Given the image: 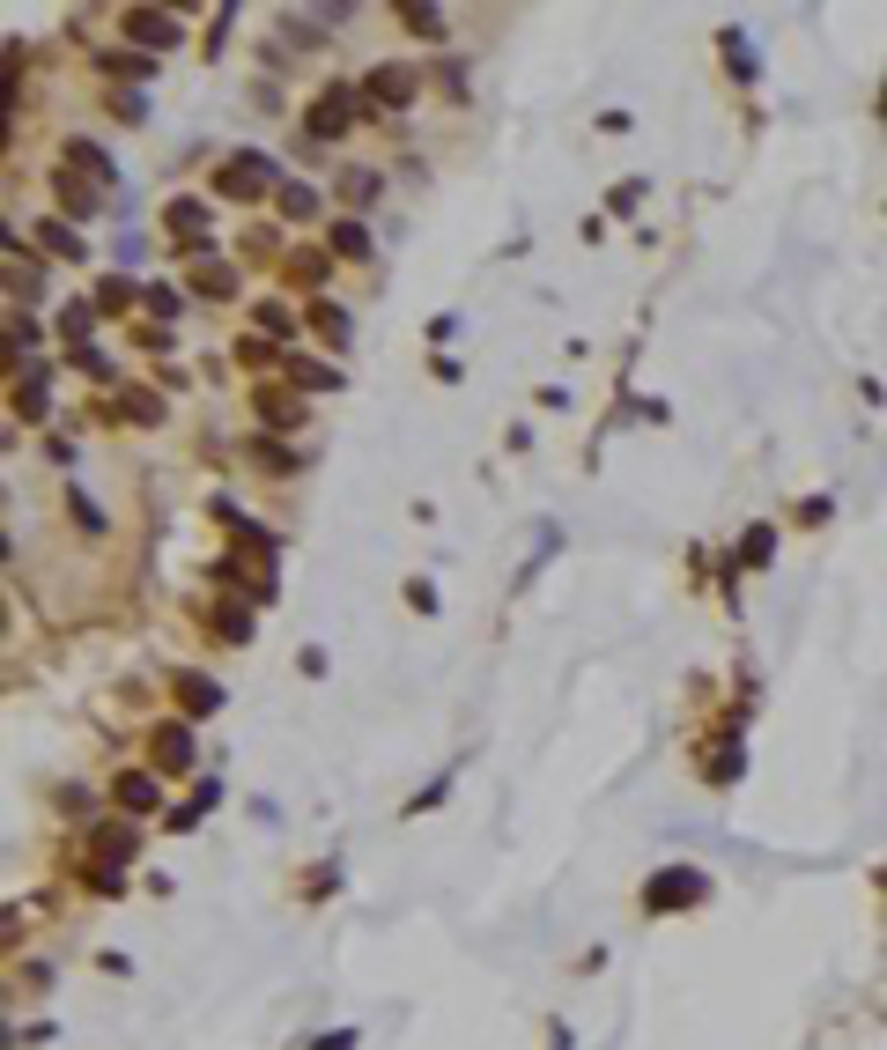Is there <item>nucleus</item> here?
Returning <instances> with one entry per match:
<instances>
[{
    "instance_id": "8",
    "label": "nucleus",
    "mask_w": 887,
    "mask_h": 1050,
    "mask_svg": "<svg viewBox=\"0 0 887 1050\" xmlns=\"http://www.w3.org/2000/svg\"><path fill=\"white\" fill-rule=\"evenodd\" d=\"M178 696H185V710H215V703H222V688H215V681H200V673H185V681H178Z\"/></svg>"
},
{
    "instance_id": "12",
    "label": "nucleus",
    "mask_w": 887,
    "mask_h": 1050,
    "mask_svg": "<svg viewBox=\"0 0 887 1050\" xmlns=\"http://www.w3.org/2000/svg\"><path fill=\"white\" fill-rule=\"evenodd\" d=\"M769 548H777V540H769V525H754V533H747V562H769Z\"/></svg>"
},
{
    "instance_id": "4",
    "label": "nucleus",
    "mask_w": 887,
    "mask_h": 1050,
    "mask_svg": "<svg viewBox=\"0 0 887 1050\" xmlns=\"http://www.w3.org/2000/svg\"><path fill=\"white\" fill-rule=\"evenodd\" d=\"M407 89H414V74H407V67H377V74H370V104H392V111H400V104H407Z\"/></svg>"
},
{
    "instance_id": "5",
    "label": "nucleus",
    "mask_w": 887,
    "mask_h": 1050,
    "mask_svg": "<svg viewBox=\"0 0 887 1050\" xmlns=\"http://www.w3.org/2000/svg\"><path fill=\"white\" fill-rule=\"evenodd\" d=\"M126 30H134V45H171V15H148V8H134V15H126Z\"/></svg>"
},
{
    "instance_id": "1",
    "label": "nucleus",
    "mask_w": 887,
    "mask_h": 1050,
    "mask_svg": "<svg viewBox=\"0 0 887 1050\" xmlns=\"http://www.w3.org/2000/svg\"><path fill=\"white\" fill-rule=\"evenodd\" d=\"M703 895V873H658L644 888V910H673V903H695Z\"/></svg>"
},
{
    "instance_id": "2",
    "label": "nucleus",
    "mask_w": 887,
    "mask_h": 1050,
    "mask_svg": "<svg viewBox=\"0 0 887 1050\" xmlns=\"http://www.w3.org/2000/svg\"><path fill=\"white\" fill-rule=\"evenodd\" d=\"M148 747H156V770H185V762H193L185 725H156V740H148Z\"/></svg>"
},
{
    "instance_id": "3",
    "label": "nucleus",
    "mask_w": 887,
    "mask_h": 1050,
    "mask_svg": "<svg viewBox=\"0 0 887 1050\" xmlns=\"http://www.w3.org/2000/svg\"><path fill=\"white\" fill-rule=\"evenodd\" d=\"M267 178H274L267 156H244V163H230V171H222V193H259Z\"/></svg>"
},
{
    "instance_id": "9",
    "label": "nucleus",
    "mask_w": 887,
    "mask_h": 1050,
    "mask_svg": "<svg viewBox=\"0 0 887 1050\" xmlns=\"http://www.w3.org/2000/svg\"><path fill=\"white\" fill-rule=\"evenodd\" d=\"M333 245H341L348 259H363V252H370V237H363V230H355V222H341V230H333Z\"/></svg>"
},
{
    "instance_id": "10",
    "label": "nucleus",
    "mask_w": 887,
    "mask_h": 1050,
    "mask_svg": "<svg viewBox=\"0 0 887 1050\" xmlns=\"http://www.w3.org/2000/svg\"><path fill=\"white\" fill-rule=\"evenodd\" d=\"M200 222H207V215H200V200H178V208H171V230H185V237H193Z\"/></svg>"
},
{
    "instance_id": "6",
    "label": "nucleus",
    "mask_w": 887,
    "mask_h": 1050,
    "mask_svg": "<svg viewBox=\"0 0 887 1050\" xmlns=\"http://www.w3.org/2000/svg\"><path fill=\"white\" fill-rule=\"evenodd\" d=\"M119 806L126 814H156V777H119Z\"/></svg>"
},
{
    "instance_id": "11",
    "label": "nucleus",
    "mask_w": 887,
    "mask_h": 1050,
    "mask_svg": "<svg viewBox=\"0 0 887 1050\" xmlns=\"http://www.w3.org/2000/svg\"><path fill=\"white\" fill-rule=\"evenodd\" d=\"M311 326H318V333H326V341H341V326H348V318H341V311H333V304H318V311H311Z\"/></svg>"
},
{
    "instance_id": "7",
    "label": "nucleus",
    "mask_w": 887,
    "mask_h": 1050,
    "mask_svg": "<svg viewBox=\"0 0 887 1050\" xmlns=\"http://www.w3.org/2000/svg\"><path fill=\"white\" fill-rule=\"evenodd\" d=\"M341 97H348V89H326V104L311 111V134H341V126H348V104Z\"/></svg>"
}]
</instances>
